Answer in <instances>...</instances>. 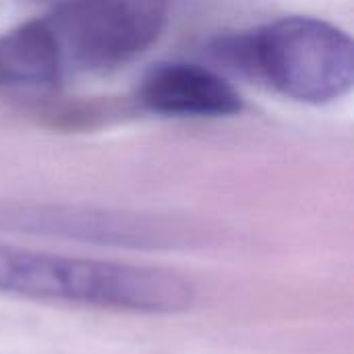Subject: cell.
<instances>
[{"mask_svg":"<svg viewBox=\"0 0 354 354\" xmlns=\"http://www.w3.org/2000/svg\"><path fill=\"white\" fill-rule=\"evenodd\" d=\"M0 292L135 313H180L195 303V286L174 272L4 245H0Z\"/></svg>","mask_w":354,"mask_h":354,"instance_id":"6da1fadb","label":"cell"},{"mask_svg":"<svg viewBox=\"0 0 354 354\" xmlns=\"http://www.w3.org/2000/svg\"><path fill=\"white\" fill-rule=\"evenodd\" d=\"M222 52L297 102L328 104L353 87V41L322 19L284 17L228 41Z\"/></svg>","mask_w":354,"mask_h":354,"instance_id":"7a4b0ae2","label":"cell"},{"mask_svg":"<svg viewBox=\"0 0 354 354\" xmlns=\"http://www.w3.org/2000/svg\"><path fill=\"white\" fill-rule=\"evenodd\" d=\"M166 17L168 0H62L48 23L66 68L110 71L143 54Z\"/></svg>","mask_w":354,"mask_h":354,"instance_id":"3957f363","label":"cell"},{"mask_svg":"<svg viewBox=\"0 0 354 354\" xmlns=\"http://www.w3.org/2000/svg\"><path fill=\"white\" fill-rule=\"evenodd\" d=\"M141 102L156 114L220 118L243 110L241 93L222 75L193 62H160L141 79Z\"/></svg>","mask_w":354,"mask_h":354,"instance_id":"277c9868","label":"cell"},{"mask_svg":"<svg viewBox=\"0 0 354 354\" xmlns=\"http://www.w3.org/2000/svg\"><path fill=\"white\" fill-rule=\"evenodd\" d=\"M64 71V56L48 19L27 21L0 35V87L44 91L54 87Z\"/></svg>","mask_w":354,"mask_h":354,"instance_id":"5b68a950","label":"cell"}]
</instances>
